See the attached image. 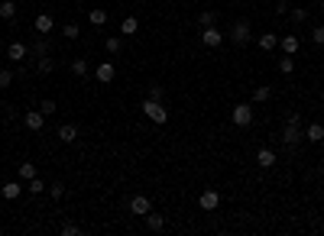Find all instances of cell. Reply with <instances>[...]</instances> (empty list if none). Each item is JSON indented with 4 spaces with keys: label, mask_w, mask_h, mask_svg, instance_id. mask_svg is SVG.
Wrapping results in <instances>:
<instances>
[{
    "label": "cell",
    "mask_w": 324,
    "mask_h": 236,
    "mask_svg": "<svg viewBox=\"0 0 324 236\" xmlns=\"http://www.w3.org/2000/svg\"><path fill=\"white\" fill-rule=\"evenodd\" d=\"M136 30H140V20H136V16H123V23H120V32H123V36H133Z\"/></svg>",
    "instance_id": "ffe728a7"
},
{
    "label": "cell",
    "mask_w": 324,
    "mask_h": 236,
    "mask_svg": "<svg viewBox=\"0 0 324 236\" xmlns=\"http://www.w3.org/2000/svg\"><path fill=\"white\" fill-rule=\"evenodd\" d=\"M279 48H282V55H295V52L301 48V39L295 36V32H288V36L279 39Z\"/></svg>",
    "instance_id": "8fae6325"
},
{
    "label": "cell",
    "mask_w": 324,
    "mask_h": 236,
    "mask_svg": "<svg viewBox=\"0 0 324 236\" xmlns=\"http://www.w3.org/2000/svg\"><path fill=\"white\" fill-rule=\"evenodd\" d=\"M88 20H91V26H104L107 23V10H101V6H98V10L88 13Z\"/></svg>",
    "instance_id": "f1b7e54d"
},
{
    "label": "cell",
    "mask_w": 324,
    "mask_h": 236,
    "mask_svg": "<svg viewBox=\"0 0 324 236\" xmlns=\"http://www.w3.org/2000/svg\"><path fill=\"white\" fill-rule=\"evenodd\" d=\"M68 68H72V74H75V78H85V74H88V62H85V58H75Z\"/></svg>",
    "instance_id": "83f0119b"
},
{
    "label": "cell",
    "mask_w": 324,
    "mask_h": 236,
    "mask_svg": "<svg viewBox=\"0 0 324 236\" xmlns=\"http://www.w3.org/2000/svg\"><path fill=\"white\" fill-rule=\"evenodd\" d=\"M279 72L282 74H292L295 72V55H282V58H279Z\"/></svg>",
    "instance_id": "4316f807"
},
{
    "label": "cell",
    "mask_w": 324,
    "mask_h": 236,
    "mask_svg": "<svg viewBox=\"0 0 324 236\" xmlns=\"http://www.w3.org/2000/svg\"><path fill=\"white\" fill-rule=\"evenodd\" d=\"M4 198H7V200L23 198V188H20V182H7V184H4Z\"/></svg>",
    "instance_id": "d6986e66"
},
{
    "label": "cell",
    "mask_w": 324,
    "mask_h": 236,
    "mask_svg": "<svg viewBox=\"0 0 324 236\" xmlns=\"http://www.w3.org/2000/svg\"><path fill=\"white\" fill-rule=\"evenodd\" d=\"M81 36V26L78 23H65L62 26V39H68V42H75V39Z\"/></svg>",
    "instance_id": "7402d4cb"
},
{
    "label": "cell",
    "mask_w": 324,
    "mask_h": 236,
    "mask_svg": "<svg viewBox=\"0 0 324 236\" xmlns=\"http://www.w3.org/2000/svg\"><path fill=\"white\" fill-rule=\"evenodd\" d=\"M275 13H288V4H285V0H275Z\"/></svg>",
    "instance_id": "f35d334b"
},
{
    "label": "cell",
    "mask_w": 324,
    "mask_h": 236,
    "mask_svg": "<svg viewBox=\"0 0 324 236\" xmlns=\"http://www.w3.org/2000/svg\"><path fill=\"white\" fill-rule=\"evenodd\" d=\"M39 110H43V114H46V116H52V114H55V110H59V104H55V100H49V97H46V100H43V104H39Z\"/></svg>",
    "instance_id": "836d02e7"
},
{
    "label": "cell",
    "mask_w": 324,
    "mask_h": 236,
    "mask_svg": "<svg viewBox=\"0 0 324 236\" xmlns=\"http://www.w3.org/2000/svg\"><path fill=\"white\" fill-rule=\"evenodd\" d=\"M321 100H324V88H321Z\"/></svg>",
    "instance_id": "ab89813d"
},
{
    "label": "cell",
    "mask_w": 324,
    "mask_h": 236,
    "mask_svg": "<svg viewBox=\"0 0 324 236\" xmlns=\"http://www.w3.org/2000/svg\"><path fill=\"white\" fill-rule=\"evenodd\" d=\"M17 178H20V182H30V178H36V165H33V162H23V165L17 168Z\"/></svg>",
    "instance_id": "44dd1931"
},
{
    "label": "cell",
    "mask_w": 324,
    "mask_h": 236,
    "mask_svg": "<svg viewBox=\"0 0 324 236\" xmlns=\"http://www.w3.org/2000/svg\"><path fill=\"white\" fill-rule=\"evenodd\" d=\"M13 78H17V74H13L10 68H0V88H10V84H13Z\"/></svg>",
    "instance_id": "d6a6232c"
},
{
    "label": "cell",
    "mask_w": 324,
    "mask_h": 236,
    "mask_svg": "<svg viewBox=\"0 0 324 236\" xmlns=\"http://www.w3.org/2000/svg\"><path fill=\"white\" fill-rule=\"evenodd\" d=\"M292 20H295V23H305V20H308V10H305V6H295V10H292Z\"/></svg>",
    "instance_id": "74e56055"
},
{
    "label": "cell",
    "mask_w": 324,
    "mask_h": 236,
    "mask_svg": "<svg viewBox=\"0 0 324 236\" xmlns=\"http://www.w3.org/2000/svg\"><path fill=\"white\" fill-rule=\"evenodd\" d=\"M198 207H201V210H217V207H220V194H217L214 188L201 191V198H198Z\"/></svg>",
    "instance_id": "ba28073f"
},
{
    "label": "cell",
    "mask_w": 324,
    "mask_h": 236,
    "mask_svg": "<svg viewBox=\"0 0 324 236\" xmlns=\"http://www.w3.org/2000/svg\"><path fill=\"white\" fill-rule=\"evenodd\" d=\"M282 142H285L288 152H295L301 142H305V130H301V114H288L285 126H282Z\"/></svg>",
    "instance_id": "6da1fadb"
},
{
    "label": "cell",
    "mask_w": 324,
    "mask_h": 236,
    "mask_svg": "<svg viewBox=\"0 0 324 236\" xmlns=\"http://www.w3.org/2000/svg\"><path fill=\"white\" fill-rule=\"evenodd\" d=\"M49 198H55V200H59V198H65V184H62V182H55L52 188H49Z\"/></svg>",
    "instance_id": "d590c367"
},
{
    "label": "cell",
    "mask_w": 324,
    "mask_h": 236,
    "mask_svg": "<svg viewBox=\"0 0 324 236\" xmlns=\"http://www.w3.org/2000/svg\"><path fill=\"white\" fill-rule=\"evenodd\" d=\"M23 126L30 130V133H39V130L46 126V114L43 110H30V114L23 116Z\"/></svg>",
    "instance_id": "8992f818"
},
{
    "label": "cell",
    "mask_w": 324,
    "mask_h": 236,
    "mask_svg": "<svg viewBox=\"0 0 324 236\" xmlns=\"http://www.w3.org/2000/svg\"><path fill=\"white\" fill-rule=\"evenodd\" d=\"M94 78H98L101 84H110V81L117 78V65L114 62H101V65L94 68Z\"/></svg>",
    "instance_id": "52a82bcc"
},
{
    "label": "cell",
    "mask_w": 324,
    "mask_h": 236,
    "mask_svg": "<svg viewBox=\"0 0 324 236\" xmlns=\"http://www.w3.org/2000/svg\"><path fill=\"white\" fill-rule=\"evenodd\" d=\"M0 16L13 20V16H17V4H13V0H0Z\"/></svg>",
    "instance_id": "d4e9b609"
},
{
    "label": "cell",
    "mask_w": 324,
    "mask_h": 236,
    "mask_svg": "<svg viewBox=\"0 0 324 236\" xmlns=\"http://www.w3.org/2000/svg\"><path fill=\"white\" fill-rule=\"evenodd\" d=\"M26 184H30V194H43L46 191V182H43V178H30V182H26Z\"/></svg>",
    "instance_id": "4dcf8cb0"
},
{
    "label": "cell",
    "mask_w": 324,
    "mask_h": 236,
    "mask_svg": "<svg viewBox=\"0 0 324 236\" xmlns=\"http://www.w3.org/2000/svg\"><path fill=\"white\" fill-rule=\"evenodd\" d=\"M146 226L153 233H159V230H165V220H162V214H156V210H149L146 214Z\"/></svg>",
    "instance_id": "ac0fdd59"
},
{
    "label": "cell",
    "mask_w": 324,
    "mask_h": 236,
    "mask_svg": "<svg viewBox=\"0 0 324 236\" xmlns=\"http://www.w3.org/2000/svg\"><path fill=\"white\" fill-rule=\"evenodd\" d=\"M256 165H259V168H272V165H275V152L263 146V149L256 152Z\"/></svg>",
    "instance_id": "2e32d148"
},
{
    "label": "cell",
    "mask_w": 324,
    "mask_h": 236,
    "mask_svg": "<svg viewBox=\"0 0 324 236\" xmlns=\"http://www.w3.org/2000/svg\"><path fill=\"white\" fill-rule=\"evenodd\" d=\"M256 46L263 48V52H272V48L279 46V36H275V32H263V36L256 39Z\"/></svg>",
    "instance_id": "e0dca14e"
},
{
    "label": "cell",
    "mask_w": 324,
    "mask_h": 236,
    "mask_svg": "<svg viewBox=\"0 0 324 236\" xmlns=\"http://www.w3.org/2000/svg\"><path fill=\"white\" fill-rule=\"evenodd\" d=\"M59 233H62V236H81L85 230H81L78 224H62V230H59Z\"/></svg>",
    "instance_id": "1f68e13d"
},
{
    "label": "cell",
    "mask_w": 324,
    "mask_h": 236,
    "mask_svg": "<svg viewBox=\"0 0 324 236\" xmlns=\"http://www.w3.org/2000/svg\"><path fill=\"white\" fill-rule=\"evenodd\" d=\"M269 97H272V88L263 84V88H256V91H253V104H266Z\"/></svg>",
    "instance_id": "cb8c5ba5"
},
{
    "label": "cell",
    "mask_w": 324,
    "mask_h": 236,
    "mask_svg": "<svg viewBox=\"0 0 324 236\" xmlns=\"http://www.w3.org/2000/svg\"><path fill=\"white\" fill-rule=\"evenodd\" d=\"M162 94H165V91H162L159 84H149V88H146V97H149V100H162Z\"/></svg>",
    "instance_id": "e575fe53"
},
{
    "label": "cell",
    "mask_w": 324,
    "mask_h": 236,
    "mask_svg": "<svg viewBox=\"0 0 324 236\" xmlns=\"http://www.w3.org/2000/svg\"><path fill=\"white\" fill-rule=\"evenodd\" d=\"M104 48H107V55H117L123 48V39L120 36H110V39H104Z\"/></svg>",
    "instance_id": "484cf974"
},
{
    "label": "cell",
    "mask_w": 324,
    "mask_h": 236,
    "mask_svg": "<svg viewBox=\"0 0 324 236\" xmlns=\"http://www.w3.org/2000/svg\"><path fill=\"white\" fill-rule=\"evenodd\" d=\"M230 120H233V126L246 130L253 123V104H237V107L230 110Z\"/></svg>",
    "instance_id": "277c9868"
},
{
    "label": "cell",
    "mask_w": 324,
    "mask_h": 236,
    "mask_svg": "<svg viewBox=\"0 0 324 236\" xmlns=\"http://www.w3.org/2000/svg\"><path fill=\"white\" fill-rule=\"evenodd\" d=\"M305 142H324V126L321 123H308L305 126Z\"/></svg>",
    "instance_id": "9a60e30c"
},
{
    "label": "cell",
    "mask_w": 324,
    "mask_h": 236,
    "mask_svg": "<svg viewBox=\"0 0 324 236\" xmlns=\"http://www.w3.org/2000/svg\"><path fill=\"white\" fill-rule=\"evenodd\" d=\"M55 136H59V142H75L78 140V126H75V123H62Z\"/></svg>",
    "instance_id": "4fadbf2b"
},
{
    "label": "cell",
    "mask_w": 324,
    "mask_h": 236,
    "mask_svg": "<svg viewBox=\"0 0 324 236\" xmlns=\"http://www.w3.org/2000/svg\"><path fill=\"white\" fill-rule=\"evenodd\" d=\"M143 116H149V120L159 123V126L169 120V114H165V104H162V100H149V97L143 100Z\"/></svg>",
    "instance_id": "3957f363"
},
{
    "label": "cell",
    "mask_w": 324,
    "mask_h": 236,
    "mask_svg": "<svg viewBox=\"0 0 324 236\" xmlns=\"http://www.w3.org/2000/svg\"><path fill=\"white\" fill-rule=\"evenodd\" d=\"M26 55H30V46H26V42H10V46H7V58H10L13 65H20Z\"/></svg>",
    "instance_id": "30bf717a"
},
{
    "label": "cell",
    "mask_w": 324,
    "mask_h": 236,
    "mask_svg": "<svg viewBox=\"0 0 324 236\" xmlns=\"http://www.w3.org/2000/svg\"><path fill=\"white\" fill-rule=\"evenodd\" d=\"M311 42L314 46H324V26H314V30H311Z\"/></svg>",
    "instance_id": "8d00e7d4"
},
{
    "label": "cell",
    "mask_w": 324,
    "mask_h": 236,
    "mask_svg": "<svg viewBox=\"0 0 324 236\" xmlns=\"http://www.w3.org/2000/svg\"><path fill=\"white\" fill-rule=\"evenodd\" d=\"M198 23H201V30H204V26H214V23H217V13H214V10L198 13Z\"/></svg>",
    "instance_id": "f546056e"
},
{
    "label": "cell",
    "mask_w": 324,
    "mask_h": 236,
    "mask_svg": "<svg viewBox=\"0 0 324 236\" xmlns=\"http://www.w3.org/2000/svg\"><path fill=\"white\" fill-rule=\"evenodd\" d=\"M52 68H55L52 55H43V58H36V72H39V74H52Z\"/></svg>",
    "instance_id": "603a6c76"
},
{
    "label": "cell",
    "mask_w": 324,
    "mask_h": 236,
    "mask_svg": "<svg viewBox=\"0 0 324 236\" xmlns=\"http://www.w3.org/2000/svg\"><path fill=\"white\" fill-rule=\"evenodd\" d=\"M33 26H36V32H39V36H49V32H52V26H55L52 13H39V16L33 20Z\"/></svg>",
    "instance_id": "7c38bea8"
},
{
    "label": "cell",
    "mask_w": 324,
    "mask_h": 236,
    "mask_svg": "<svg viewBox=\"0 0 324 236\" xmlns=\"http://www.w3.org/2000/svg\"><path fill=\"white\" fill-rule=\"evenodd\" d=\"M230 42L237 46V48H243V46L253 42V30H250V23H246V20H237V23H233V30H230Z\"/></svg>",
    "instance_id": "7a4b0ae2"
},
{
    "label": "cell",
    "mask_w": 324,
    "mask_h": 236,
    "mask_svg": "<svg viewBox=\"0 0 324 236\" xmlns=\"http://www.w3.org/2000/svg\"><path fill=\"white\" fill-rule=\"evenodd\" d=\"M220 42H224V36H220V30H217V26H204V30H201V46L217 48Z\"/></svg>",
    "instance_id": "9c48e42d"
},
{
    "label": "cell",
    "mask_w": 324,
    "mask_h": 236,
    "mask_svg": "<svg viewBox=\"0 0 324 236\" xmlns=\"http://www.w3.org/2000/svg\"><path fill=\"white\" fill-rule=\"evenodd\" d=\"M30 55H33V58H43V55H52V42H49V39H36V42L30 46Z\"/></svg>",
    "instance_id": "5bb4252c"
},
{
    "label": "cell",
    "mask_w": 324,
    "mask_h": 236,
    "mask_svg": "<svg viewBox=\"0 0 324 236\" xmlns=\"http://www.w3.org/2000/svg\"><path fill=\"white\" fill-rule=\"evenodd\" d=\"M130 214H136V217H146L149 210H153V200H149V194H133V198L127 200Z\"/></svg>",
    "instance_id": "5b68a950"
}]
</instances>
